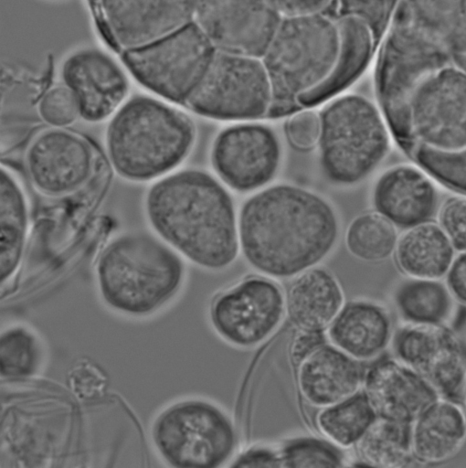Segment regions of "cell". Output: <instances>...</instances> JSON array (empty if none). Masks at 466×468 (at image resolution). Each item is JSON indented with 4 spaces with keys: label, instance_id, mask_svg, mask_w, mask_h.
Segmentation results:
<instances>
[{
    "label": "cell",
    "instance_id": "8d00e7d4",
    "mask_svg": "<svg viewBox=\"0 0 466 468\" xmlns=\"http://www.w3.org/2000/svg\"><path fill=\"white\" fill-rule=\"evenodd\" d=\"M38 112L47 123L56 128L67 126L80 116L75 96L64 84L45 92L38 103Z\"/></svg>",
    "mask_w": 466,
    "mask_h": 468
},
{
    "label": "cell",
    "instance_id": "e575fe53",
    "mask_svg": "<svg viewBox=\"0 0 466 468\" xmlns=\"http://www.w3.org/2000/svg\"><path fill=\"white\" fill-rule=\"evenodd\" d=\"M39 361V346L30 331L13 327L1 335V373L6 377L33 374Z\"/></svg>",
    "mask_w": 466,
    "mask_h": 468
},
{
    "label": "cell",
    "instance_id": "d6a6232c",
    "mask_svg": "<svg viewBox=\"0 0 466 468\" xmlns=\"http://www.w3.org/2000/svg\"><path fill=\"white\" fill-rule=\"evenodd\" d=\"M278 449L282 467H343L346 464L343 449L324 437L291 438Z\"/></svg>",
    "mask_w": 466,
    "mask_h": 468
},
{
    "label": "cell",
    "instance_id": "f6af8a7d",
    "mask_svg": "<svg viewBox=\"0 0 466 468\" xmlns=\"http://www.w3.org/2000/svg\"><path fill=\"white\" fill-rule=\"evenodd\" d=\"M451 62L466 71V57L454 58Z\"/></svg>",
    "mask_w": 466,
    "mask_h": 468
},
{
    "label": "cell",
    "instance_id": "ba28073f",
    "mask_svg": "<svg viewBox=\"0 0 466 468\" xmlns=\"http://www.w3.org/2000/svg\"><path fill=\"white\" fill-rule=\"evenodd\" d=\"M156 451L170 466L217 468L237 454L238 431L230 416L217 404L199 399L164 410L153 426Z\"/></svg>",
    "mask_w": 466,
    "mask_h": 468
},
{
    "label": "cell",
    "instance_id": "ac0fdd59",
    "mask_svg": "<svg viewBox=\"0 0 466 468\" xmlns=\"http://www.w3.org/2000/svg\"><path fill=\"white\" fill-rule=\"evenodd\" d=\"M362 390L378 418L408 424L440 398L422 374L385 355L366 365Z\"/></svg>",
    "mask_w": 466,
    "mask_h": 468
},
{
    "label": "cell",
    "instance_id": "f546056e",
    "mask_svg": "<svg viewBox=\"0 0 466 468\" xmlns=\"http://www.w3.org/2000/svg\"><path fill=\"white\" fill-rule=\"evenodd\" d=\"M377 418L361 389L337 403L319 409L315 425L323 437L341 449H348L359 442Z\"/></svg>",
    "mask_w": 466,
    "mask_h": 468
},
{
    "label": "cell",
    "instance_id": "2e32d148",
    "mask_svg": "<svg viewBox=\"0 0 466 468\" xmlns=\"http://www.w3.org/2000/svg\"><path fill=\"white\" fill-rule=\"evenodd\" d=\"M26 159L33 184L48 196L77 190L87 182L93 168L89 144L61 128L38 134L30 144Z\"/></svg>",
    "mask_w": 466,
    "mask_h": 468
},
{
    "label": "cell",
    "instance_id": "9c48e42d",
    "mask_svg": "<svg viewBox=\"0 0 466 468\" xmlns=\"http://www.w3.org/2000/svg\"><path fill=\"white\" fill-rule=\"evenodd\" d=\"M217 52L194 20L151 43L122 51V58L143 87L167 101L185 106Z\"/></svg>",
    "mask_w": 466,
    "mask_h": 468
},
{
    "label": "cell",
    "instance_id": "7c38bea8",
    "mask_svg": "<svg viewBox=\"0 0 466 468\" xmlns=\"http://www.w3.org/2000/svg\"><path fill=\"white\" fill-rule=\"evenodd\" d=\"M408 144L466 148V71L452 62L427 77L408 112Z\"/></svg>",
    "mask_w": 466,
    "mask_h": 468
},
{
    "label": "cell",
    "instance_id": "e0dca14e",
    "mask_svg": "<svg viewBox=\"0 0 466 468\" xmlns=\"http://www.w3.org/2000/svg\"><path fill=\"white\" fill-rule=\"evenodd\" d=\"M61 78L75 96L80 117L101 122L113 115L129 92V80L109 55L84 48L69 55L62 64Z\"/></svg>",
    "mask_w": 466,
    "mask_h": 468
},
{
    "label": "cell",
    "instance_id": "44dd1931",
    "mask_svg": "<svg viewBox=\"0 0 466 468\" xmlns=\"http://www.w3.org/2000/svg\"><path fill=\"white\" fill-rule=\"evenodd\" d=\"M297 366L296 385L302 399L322 409L362 389L366 364L325 343Z\"/></svg>",
    "mask_w": 466,
    "mask_h": 468
},
{
    "label": "cell",
    "instance_id": "bcb514c9",
    "mask_svg": "<svg viewBox=\"0 0 466 468\" xmlns=\"http://www.w3.org/2000/svg\"><path fill=\"white\" fill-rule=\"evenodd\" d=\"M462 404H463V405H464V407L466 408V382H465L464 390H463Z\"/></svg>",
    "mask_w": 466,
    "mask_h": 468
},
{
    "label": "cell",
    "instance_id": "83f0119b",
    "mask_svg": "<svg viewBox=\"0 0 466 468\" xmlns=\"http://www.w3.org/2000/svg\"><path fill=\"white\" fill-rule=\"evenodd\" d=\"M1 282L9 280L21 261L28 231L26 196L15 176L1 170Z\"/></svg>",
    "mask_w": 466,
    "mask_h": 468
},
{
    "label": "cell",
    "instance_id": "7dc6e473",
    "mask_svg": "<svg viewBox=\"0 0 466 468\" xmlns=\"http://www.w3.org/2000/svg\"><path fill=\"white\" fill-rule=\"evenodd\" d=\"M90 1L94 2L95 0H90Z\"/></svg>",
    "mask_w": 466,
    "mask_h": 468
},
{
    "label": "cell",
    "instance_id": "1f68e13d",
    "mask_svg": "<svg viewBox=\"0 0 466 468\" xmlns=\"http://www.w3.org/2000/svg\"><path fill=\"white\" fill-rule=\"evenodd\" d=\"M398 236L397 228L375 210L358 215L351 221L345 245L356 259L377 263L393 256Z\"/></svg>",
    "mask_w": 466,
    "mask_h": 468
},
{
    "label": "cell",
    "instance_id": "6da1fadb",
    "mask_svg": "<svg viewBox=\"0 0 466 468\" xmlns=\"http://www.w3.org/2000/svg\"><path fill=\"white\" fill-rule=\"evenodd\" d=\"M340 235L336 210L307 187L281 183L256 191L238 212V240L246 262L274 280L292 279L319 265Z\"/></svg>",
    "mask_w": 466,
    "mask_h": 468
},
{
    "label": "cell",
    "instance_id": "4dcf8cb0",
    "mask_svg": "<svg viewBox=\"0 0 466 468\" xmlns=\"http://www.w3.org/2000/svg\"><path fill=\"white\" fill-rule=\"evenodd\" d=\"M360 462L379 468H400L415 462L410 424L377 418L355 445Z\"/></svg>",
    "mask_w": 466,
    "mask_h": 468
},
{
    "label": "cell",
    "instance_id": "ab89813d",
    "mask_svg": "<svg viewBox=\"0 0 466 468\" xmlns=\"http://www.w3.org/2000/svg\"><path fill=\"white\" fill-rule=\"evenodd\" d=\"M68 379L74 394L85 399L100 396L107 386L105 375L88 360L79 361L69 372Z\"/></svg>",
    "mask_w": 466,
    "mask_h": 468
},
{
    "label": "cell",
    "instance_id": "60d3db41",
    "mask_svg": "<svg viewBox=\"0 0 466 468\" xmlns=\"http://www.w3.org/2000/svg\"><path fill=\"white\" fill-rule=\"evenodd\" d=\"M231 467H282L279 449L265 445H253L236 454Z\"/></svg>",
    "mask_w": 466,
    "mask_h": 468
},
{
    "label": "cell",
    "instance_id": "7402d4cb",
    "mask_svg": "<svg viewBox=\"0 0 466 468\" xmlns=\"http://www.w3.org/2000/svg\"><path fill=\"white\" fill-rule=\"evenodd\" d=\"M413 459L438 465L456 456L466 442V408L461 402L439 398L410 424Z\"/></svg>",
    "mask_w": 466,
    "mask_h": 468
},
{
    "label": "cell",
    "instance_id": "d590c367",
    "mask_svg": "<svg viewBox=\"0 0 466 468\" xmlns=\"http://www.w3.org/2000/svg\"><path fill=\"white\" fill-rule=\"evenodd\" d=\"M395 0H337V16H354L363 21L376 41L388 27ZM391 20V19H390Z\"/></svg>",
    "mask_w": 466,
    "mask_h": 468
},
{
    "label": "cell",
    "instance_id": "4fadbf2b",
    "mask_svg": "<svg viewBox=\"0 0 466 468\" xmlns=\"http://www.w3.org/2000/svg\"><path fill=\"white\" fill-rule=\"evenodd\" d=\"M210 161L220 181L238 193L259 191L279 174L282 145L276 131L254 121L226 126L216 135Z\"/></svg>",
    "mask_w": 466,
    "mask_h": 468
},
{
    "label": "cell",
    "instance_id": "5b68a950",
    "mask_svg": "<svg viewBox=\"0 0 466 468\" xmlns=\"http://www.w3.org/2000/svg\"><path fill=\"white\" fill-rule=\"evenodd\" d=\"M340 46L336 19L321 13L282 16L260 59L272 101L267 118L302 110L299 100L329 76Z\"/></svg>",
    "mask_w": 466,
    "mask_h": 468
},
{
    "label": "cell",
    "instance_id": "3957f363",
    "mask_svg": "<svg viewBox=\"0 0 466 468\" xmlns=\"http://www.w3.org/2000/svg\"><path fill=\"white\" fill-rule=\"evenodd\" d=\"M196 139V125L185 112L143 95L125 101L106 131L112 167L136 182L170 174L189 155Z\"/></svg>",
    "mask_w": 466,
    "mask_h": 468
},
{
    "label": "cell",
    "instance_id": "8fae6325",
    "mask_svg": "<svg viewBox=\"0 0 466 468\" xmlns=\"http://www.w3.org/2000/svg\"><path fill=\"white\" fill-rule=\"evenodd\" d=\"M286 316L285 292L272 278L249 275L218 292L209 307L216 334L227 344L249 349L266 342Z\"/></svg>",
    "mask_w": 466,
    "mask_h": 468
},
{
    "label": "cell",
    "instance_id": "8992f818",
    "mask_svg": "<svg viewBox=\"0 0 466 468\" xmlns=\"http://www.w3.org/2000/svg\"><path fill=\"white\" fill-rule=\"evenodd\" d=\"M319 114L322 175L336 186L362 183L390 150L392 134L380 108L365 96L345 94L330 101Z\"/></svg>",
    "mask_w": 466,
    "mask_h": 468
},
{
    "label": "cell",
    "instance_id": "d4e9b609",
    "mask_svg": "<svg viewBox=\"0 0 466 468\" xmlns=\"http://www.w3.org/2000/svg\"><path fill=\"white\" fill-rule=\"evenodd\" d=\"M394 14L445 50L466 57V0H397Z\"/></svg>",
    "mask_w": 466,
    "mask_h": 468
},
{
    "label": "cell",
    "instance_id": "30bf717a",
    "mask_svg": "<svg viewBox=\"0 0 466 468\" xmlns=\"http://www.w3.org/2000/svg\"><path fill=\"white\" fill-rule=\"evenodd\" d=\"M271 101L259 58L217 50L185 107L207 119L238 122L267 118Z\"/></svg>",
    "mask_w": 466,
    "mask_h": 468
},
{
    "label": "cell",
    "instance_id": "7bdbcfd3",
    "mask_svg": "<svg viewBox=\"0 0 466 468\" xmlns=\"http://www.w3.org/2000/svg\"><path fill=\"white\" fill-rule=\"evenodd\" d=\"M443 280L457 304L466 307V251L455 256Z\"/></svg>",
    "mask_w": 466,
    "mask_h": 468
},
{
    "label": "cell",
    "instance_id": "484cf974",
    "mask_svg": "<svg viewBox=\"0 0 466 468\" xmlns=\"http://www.w3.org/2000/svg\"><path fill=\"white\" fill-rule=\"evenodd\" d=\"M393 256L405 277L443 280L456 250L438 222L429 220L404 229Z\"/></svg>",
    "mask_w": 466,
    "mask_h": 468
},
{
    "label": "cell",
    "instance_id": "52a82bcc",
    "mask_svg": "<svg viewBox=\"0 0 466 468\" xmlns=\"http://www.w3.org/2000/svg\"><path fill=\"white\" fill-rule=\"evenodd\" d=\"M387 29L375 72L378 107L391 134L408 144V112L414 91L427 77L451 63V58L394 13Z\"/></svg>",
    "mask_w": 466,
    "mask_h": 468
},
{
    "label": "cell",
    "instance_id": "5bb4252c",
    "mask_svg": "<svg viewBox=\"0 0 466 468\" xmlns=\"http://www.w3.org/2000/svg\"><path fill=\"white\" fill-rule=\"evenodd\" d=\"M281 17L267 0H195V22L228 53L260 58Z\"/></svg>",
    "mask_w": 466,
    "mask_h": 468
},
{
    "label": "cell",
    "instance_id": "b9f144b4",
    "mask_svg": "<svg viewBox=\"0 0 466 468\" xmlns=\"http://www.w3.org/2000/svg\"><path fill=\"white\" fill-rule=\"evenodd\" d=\"M325 331L296 329L292 337L290 355L292 362L297 365L317 348L327 343Z\"/></svg>",
    "mask_w": 466,
    "mask_h": 468
},
{
    "label": "cell",
    "instance_id": "277c9868",
    "mask_svg": "<svg viewBox=\"0 0 466 468\" xmlns=\"http://www.w3.org/2000/svg\"><path fill=\"white\" fill-rule=\"evenodd\" d=\"M96 280L102 301L132 316L154 313L180 289L185 266L163 239L142 232L121 235L101 251Z\"/></svg>",
    "mask_w": 466,
    "mask_h": 468
},
{
    "label": "cell",
    "instance_id": "4316f807",
    "mask_svg": "<svg viewBox=\"0 0 466 468\" xmlns=\"http://www.w3.org/2000/svg\"><path fill=\"white\" fill-rule=\"evenodd\" d=\"M392 303L401 324L448 326L457 303L444 280L405 277L394 288Z\"/></svg>",
    "mask_w": 466,
    "mask_h": 468
},
{
    "label": "cell",
    "instance_id": "603a6c76",
    "mask_svg": "<svg viewBox=\"0 0 466 468\" xmlns=\"http://www.w3.org/2000/svg\"><path fill=\"white\" fill-rule=\"evenodd\" d=\"M286 316L296 329L326 331L344 304V290L328 269L319 265L291 279L285 292Z\"/></svg>",
    "mask_w": 466,
    "mask_h": 468
},
{
    "label": "cell",
    "instance_id": "f1b7e54d",
    "mask_svg": "<svg viewBox=\"0 0 466 468\" xmlns=\"http://www.w3.org/2000/svg\"><path fill=\"white\" fill-rule=\"evenodd\" d=\"M418 372L440 398L462 403L466 382V342L446 326Z\"/></svg>",
    "mask_w": 466,
    "mask_h": 468
},
{
    "label": "cell",
    "instance_id": "74e56055",
    "mask_svg": "<svg viewBox=\"0 0 466 468\" xmlns=\"http://www.w3.org/2000/svg\"><path fill=\"white\" fill-rule=\"evenodd\" d=\"M438 224L456 251H466V195L447 198L437 212Z\"/></svg>",
    "mask_w": 466,
    "mask_h": 468
},
{
    "label": "cell",
    "instance_id": "d6986e66",
    "mask_svg": "<svg viewBox=\"0 0 466 468\" xmlns=\"http://www.w3.org/2000/svg\"><path fill=\"white\" fill-rule=\"evenodd\" d=\"M372 203L376 212L403 229L431 220L440 205L433 178L419 165L408 164L391 166L379 176Z\"/></svg>",
    "mask_w": 466,
    "mask_h": 468
},
{
    "label": "cell",
    "instance_id": "cb8c5ba5",
    "mask_svg": "<svg viewBox=\"0 0 466 468\" xmlns=\"http://www.w3.org/2000/svg\"><path fill=\"white\" fill-rule=\"evenodd\" d=\"M336 22L340 46L334 65L321 85L300 98L301 109L334 98L362 75L371 60L376 39L370 28L354 16L337 17Z\"/></svg>",
    "mask_w": 466,
    "mask_h": 468
},
{
    "label": "cell",
    "instance_id": "7a4b0ae2",
    "mask_svg": "<svg viewBox=\"0 0 466 468\" xmlns=\"http://www.w3.org/2000/svg\"><path fill=\"white\" fill-rule=\"evenodd\" d=\"M145 210L159 238L195 265L220 271L236 261L238 213L228 187L210 173L168 174L149 188Z\"/></svg>",
    "mask_w": 466,
    "mask_h": 468
},
{
    "label": "cell",
    "instance_id": "9a60e30c",
    "mask_svg": "<svg viewBox=\"0 0 466 468\" xmlns=\"http://www.w3.org/2000/svg\"><path fill=\"white\" fill-rule=\"evenodd\" d=\"M94 6L122 51L161 38L195 18V0H95Z\"/></svg>",
    "mask_w": 466,
    "mask_h": 468
},
{
    "label": "cell",
    "instance_id": "ffe728a7",
    "mask_svg": "<svg viewBox=\"0 0 466 468\" xmlns=\"http://www.w3.org/2000/svg\"><path fill=\"white\" fill-rule=\"evenodd\" d=\"M395 330L394 317L385 305L355 299L345 302L325 332L329 343L367 365L390 349Z\"/></svg>",
    "mask_w": 466,
    "mask_h": 468
},
{
    "label": "cell",
    "instance_id": "836d02e7",
    "mask_svg": "<svg viewBox=\"0 0 466 468\" xmlns=\"http://www.w3.org/2000/svg\"><path fill=\"white\" fill-rule=\"evenodd\" d=\"M412 151L416 162L433 179L466 195V148L440 150L417 144Z\"/></svg>",
    "mask_w": 466,
    "mask_h": 468
},
{
    "label": "cell",
    "instance_id": "f35d334b",
    "mask_svg": "<svg viewBox=\"0 0 466 468\" xmlns=\"http://www.w3.org/2000/svg\"><path fill=\"white\" fill-rule=\"evenodd\" d=\"M284 131L290 144L299 150L317 146L321 133L320 114L304 108L288 116Z\"/></svg>",
    "mask_w": 466,
    "mask_h": 468
},
{
    "label": "cell",
    "instance_id": "ee69618b",
    "mask_svg": "<svg viewBox=\"0 0 466 468\" xmlns=\"http://www.w3.org/2000/svg\"><path fill=\"white\" fill-rule=\"evenodd\" d=\"M269 4L281 16H295L312 13H321L334 0H267Z\"/></svg>",
    "mask_w": 466,
    "mask_h": 468
}]
</instances>
